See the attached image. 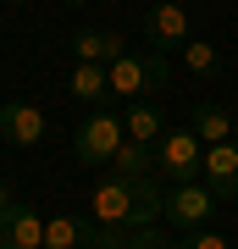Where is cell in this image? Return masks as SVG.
Wrapping results in <instances>:
<instances>
[{"instance_id":"4fadbf2b","label":"cell","mask_w":238,"mask_h":249,"mask_svg":"<svg viewBox=\"0 0 238 249\" xmlns=\"http://www.w3.org/2000/svg\"><path fill=\"white\" fill-rule=\"evenodd\" d=\"M67 94L78 100V106H89V111L106 106V100H111V72L94 67V61H78V67H72V78H67Z\"/></svg>"},{"instance_id":"8fae6325","label":"cell","mask_w":238,"mask_h":249,"mask_svg":"<svg viewBox=\"0 0 238 249\" xmlns=\"http://www.w3.org/2000/svg\"><path fill=\"white\" fill-rule=\"evenodd\" d=\"M116 55H128V39H122V34H111V28H78V34H72V61L111 67Z\"/></svg>"},{"instance_id":"e0dca14e","label":"cell","mask_w":238,"mask_h":249,"mask_svg":"<svg viewBox=\"0 0 238 249\" xmlns=\"http://www.w3.org/2000/svg\"><path fill=\"white\" fill-rule=\"evenodd\" d=\"M128 249H177V238H166L161 227H139V232H128Z\"/></svg>"},{"instance_id":"8992f818","label":"cell","mask_w":238,"mask_h":249,"mask_svg":"<svg viewBox=\"0 0 238 249\" xmlns=\"http://www.w3.org/2000/svg\"><path fill=\"white\" fill-rule=\"evenodd\" d=\"M139 34L150 39V50L172 55L177 45H188V39H194V28H188V6H172V0L144 6V11H139Z\"/></svg>"},{"instance_id":"cb8c5ba5","label":"cell","mask_w":238,"mask_h":249,"mask_svg":"<svg viewBox=\"0 0 238 249\" xmlns=\"http://www.w3.org/2000/svg\"><path fill=\"white\" fill-rule=\"evenodd\" d=\"M233 249H238V244H233Z\"/></svg>"},{"instance_id":"44dd1931","label":"cell","mask_w":238,"mask_h":249,"mask_svg":"<svg viewBox=\"0 0 238 249\" xmlns=\"http://www.w3.org/2000/svg\"><path fill=\"white\" fill-rule=\"evenodd\" d=\"M61 6H89V0H61Z\"/></svg>"},{"instance_id":"2e32d148","label":"cell","mask_w":238,"mask_h":249,"mask_svg":"<svg viewBox=\"0 0 238 249\" xmlns=\"http://www.w3.org/2000/svg\"><path fill=\"white\" fill-rule=\"evenodd\" d=\"M111 172H122V178H144V172H150V144L122 139V150L111 155ZM150 178H155V172H150Z\"/></svg>"},{"instance_id":"5bb4252c","label":"cell","mask_w":238,"mask_h":249,"mask_svg":"<svg viewBox=\"0 0 238 249\" xmlns=\"http://www.w3.org/2000/svg\"><path fill=\"white\" fill-rule=\"evenodd\" d=\"M188 127H194V133H200L205 144H221V139H233V116L221 111V106H211V100L188 111Z\"/></svg>"},{"instance_id":"ba28073f","label":"cell","mask_w":238,"mask_h":249,"mask_svg":"<svg viewBox=\"0 0 238 249\" xmlns=\"http://www.w3.org/2000/svg\"><path fill=\"white\" fill-rule=\"evenodd\" d=\"M0 139L17 144V150H34L44 139V111L34 100H6V106H0Z\"/></svg>"},{"instance_id":"3957f363","label":"cell","mask_w":238,"mask_h":249,"mask_svg":"<svg viewBox=\"0 0 238 249\" xmlns=\"http://www.w3.org/2000/svg\"><path fill=\"white\" fill-rule=\"evenodd\" d=\"M200 166H205V139L194 127H166L150 150V172L166 183H200Z\"/></svg>"},{"instance_id":"ac0fdd59","label":"cell","mask_w":238,"mask_h":249,"mask_svg":"<svg viewBox=\"0 0 238 249\" xmlns=\"http://www.w3.org/2000/svg\"><path fill=\"white\" fill-rule=\"evenodd\" d=\"M177 249H233V244L221 238V232H211V227H200V232H183V238H177Z\"/></svg>"},{"instance_id":"7c38bea8","label":"cell","mask_w":238,"mask_h":249,"mask_svg":"<svg viewBox=\"0 0 238 249\" xmlns=\"http://www.w3.org/2000/svg\"><path fill=\"white\" fill-rule=\"evenodd\" d=\"M166 106H161V100H133V106L122 111V133L133 139V144H150V150H155V139L161 133H166Z\"/></svg>"},{"instance_id":"52a82bcc","label":"cell","mask_w":238,"mask_h":249,"mask_svg":"<svg viewBox=\"0 0 238 249\" xmlns=\"http://www.w3.org/2000/svg\"><path fill=\"white\" fill-rule=\"evenodd\" d=\"M200 183L211 188L216 199H238V144H233V139H221V144H205Z\"/></svg>"},{"instance_id":"ffe728a7","label":"cell","mask_w":238,"mask_h":249,"mask_svg":"<svg viewBox=\"0 0 238 249\" xmlns=\"http://www.w3.org/2000/svg\"><path fill=\"white\" fill-rule=\"evenodd\" d=\"M172 6H200V0H172Z\"/></svg>"},{"instance_id":"9a60e30c","label":"cell","mask_w":238,"mask_h":249,"mask_svg":"<svg viewBox=\"0 0 238 249\" xmlns=\"http://www.w3.org/2000/svg\"><path fill=\"white\" fill-rule=\"evenodd\" d=\"M183 67L194 72V78H205V83L221 78V55H216V45H205V39H188L183 45Z\"/></svg>"},{"instance_id":"9c48e42d","label":"cell","mask_w":238,"mask_h":249,"mask_svg":"<svg viewBox=\"0 0 238 249\" xmlns=\"http://www.w3.org/2000/svg\"><path fill=\"white\" fill-rule=\"evenodd\" d=\"M0 249H44V216L34 205L11 199L6 211H0Z\"/></svg>"},{"instance_id":"7a4b0ae2","label":"cell","mask_w":238,"mask_h":249,"mask_svg":"<svg viewBox=\"0 0 238 249\" xmlns=\"http://www.w3.org/2000/svg\"><path fill=\"white\" fill-rule=\"evenodd\" d=\"M106 72H111V100H122V106H133V100H166V89H172V61L161 50H128Z\"/></svg>"},{"instance_id":"603a6c76","label":"cell","mask_w":238,"mask_h":249,"mask_svg":"<svg viewBox=\"0 0 238 249\" xmlns=\"http://www.w3.org/2000/svg\"><path fill=\"white\" fill-rule=\"evenodd\" d=\"M6 6H28V0H6Z\"/></svg>"},{"instance_id":"5b68a950","label":"cell","mask_w":238,"mask_h":249,"mask_svg":"<svg viewBox=\"0 0 238 249\" xmlns=\"http://www.w3.org/2000/svg\"><path fill=\"white\" fill-rule=\"evenodd\" d=\"M216 211H221V199H216L205 183H172V188H166V199H161V216L177 227V238H183V232L211 227V216H216Z\"/></svg>"},{"instance_id":"30bf717a","label":"cell","mask_w":238,"mask_h":249,"mask_svg":"<svg viewBox=\"0 0 238 249\" xmlns=\"http://www.w3.org/2000/svg\"><path fill=\"white\" fill-rule=\"evenodd\" d=\"M44 249H100L94 216H44Z\"/></svg>"},{"instance_id":"277c9868","label":"cell","mask_w":238,"mask_h":249,"mask_svg":"<svg viewBox=\"0 0 238 249\" xmlns=\"http://www.w3.org/2000/svg\"><path fill=\"white\" fill-rule=\"evenodd\" d=\"M122 116H116L111 106H94L83 116L78 127H72V155H78V166H89V172H100V166H111V155L122 150Z\"/></svg>"},{"instance_id":"6da1fadb","label":"cell","mask_w":238,"mask_h":249,"mask_svg":"<svg viewBox=\"0 0 238 249\" xmlns=\"http://www.w3.org/2000/svg\"><path fill=\"white\" fill-rule=\"evenodd\" d=\"M161 199H166V188H161V178H150V172H144V178L106 172V178L94 183V194H89V216L106 232H139V227H155Z\"/></svg>"},{"instance_id":"d6986e66","label":"cell","mask_w":238,"mask_h":249,"mask_svg":"<svg viewBox=\"0 0 238 249\" xmlns=\"http://www.w3.org/2000/svg\"><path fill=\"white\" fill-rule=\"evenodd\" d=\"M6 205H11V188H6V178H0V211H6Z\"/></svg>"},{"instance_id":"7402d4cb","label":"cell","mask_w":238,"mask_h":249,"mask_svg":"<svg viewBox=\"0 0 238 249\" xmlns=\"http://www.w3.org/2000/svg\"><path fill=\"white\" fill-rule=\"evenodd\" d=\"M233 144H238V116H233Z\"/></svg>"}]
</instances>
